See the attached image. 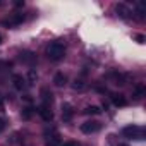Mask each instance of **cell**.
Returning <instances> with one entry per match:
<instances>
[{"mask_svg": "<svg viewBox=\"0 0 146 146\" xmlns=\"http://www.w3.org/2000/svg\"><path fill=\"white\" fill-rule=\"evenodd\" d=\"M46 55L50 60L57 62V60H62L64 55H65V43L62 41H53L46 46Z\"/></svg>", "mask_w": 146, "mask_h": 146, "instance_id": "6da1fadb", "label": "cell"}, {"mask_svg": "<svg viewBox=\"0 0 146 146\" xmlns=\"http://www.w3.org/2000/svg\"><path fill=\"white\" fill-rule=\"evenodd\" d=\"M122 134H124L125 137H129V139H144L146 131H144V127L132 124V125H125V127L122 129Z\"/></svg>", "mask_w": 146, "mask_h": 146, "instance_id": "7a4b0ae2", "label": "cell"}, {"mask_svg": "<svg viewBox=\"0 0 146 146\" xmlns=\"http://www.w3.org/2000/svg\"><path fill=\"white\" fill-rule=\"evenodd\" d=\"M36 112L40 113V117H41L45 122H52V120H53V112H52L50 105H46V103H41V105L36 108Z\"/></svg>", "mask_w": 146, "mask_h": 146, "instance_id": "3957f363", "label": "cell"}, {"mask_svg": "<svg viewBox=\"0 0 146 146\" xmlns=\"http://www.w3.org/2000/svg\"><path fill=\"white\" fill-rule=\"evenodd\" d=\"M100 129H102V124H100L98 120H88V122L81 124V131H83L84 134H93V132H96V131H100Z\"/></svg>", "mask_w": 146, "mask_h": 146, "instance_id": "277c9868", "label": "cell"}, {"mask_svg": "<svg viewBox=\"0 0 146 146\" xmlns=\"http://www.w3.org/2000/svg\"><path fill=\"white\" fill-rule=\"evenodd\" d=\"M108 78H110V79H112V83H113V84H117V86H124V84L127 83V79H129V76H127V74H124V72H117V70L110 72Z\"/></svg>", "mask_w": 146, "mask_h": 146, "instance_id": "5b68a950", "label": "cell"}, {"mask_svg": "<svg viewBox=\"0 0 146 146\" xmlns=\"http://www.w3.org/2000/svg\"><path fill=\"white\" fill-rule=\"evenodd\" d=\"M115 12H117V16L122 17V19H129L131 14H132L131 9H129L125 4H117V5H115Z\"/></svg>", "mask_w": 146, "mask_h": 146, "instance_id": "8992f818", "label": "cell"}, {"mask_svg": "<svg viewBox=\"0 0 146 146\" xmlns=\"http://www.w3.org/2000/svg\"><path fill=\"white\" fill-rule=\"evenodd\" d=\"M110 102H112L115 107H125V105H127L125 96L120 95V93H112V95H110Z\"/></svg>", "mask_w": 146, "mask_h": 146, "instance_id": "52a82bcc", "label": "cell"}, {"mask_svg": "<svg viewBox=\"0 0 146 146\" xmlns=\"http://www.w3.org/2000/svg\"><path fill=\"white\" fill-rule=\"evenodd\" d=\"M23 21H24V14L17 12V14H12V17H11V19L4 21V24H5V26H17V24H21Z\"/></svg>", "mask_w": 146, "mask_h": 146, "instance_id": "ba28073f", "label": "cell"}, {"mask_svg": "<svg viewBox=\"0 0 146 146\" xmlns=\"http://www.w3.org/2000/svg\"><path fill=\"white\" fill-rule=\"evenodd\" d=\"M12 83H14V88L19 90V91H23V90L26 88V79H24L21 74H14V76H12Z\"/></svg>", "mask_w": 146, "mask_h": 146, "instance_id": "9c48e42d", "label": "cell"}, {"mask_svg": "<svg viewBox=\"0 0 146 146\" xmlns=\"http://www.w3.org/2000/svg\"><path fill=\"white\" fill-rule=\"evenodd\" d=\"M72 115H74V110H72V107L69 103H62V119L65 122H69L72 119Z\"/></svg>", "mask_w": 146, "mask_h": 146, "instance_id": "30bf717a", "label": "cell"}, {"mask_svg": "<svg viewBox=\"0 0 146 146\" xmlns=\"http://www.w3.org/2000/svg\"><path fill=\"white\" fill-rule=\"evenodd\" d=\"M53 83H55V86L62 88V86H65V84H67V76L64 74V72H57L55 78H53Z\"/></svg>", "mask_w": 146, "mask_h": 146, "instance_id": "8fae6325", "label": "cell"}, {"mask_svg": "<svg viewBox=\"0 0 146 146\" xmlns=\"http://www.w3.org/2000/svg\"><path fill=\"white\" fill-rule=\"evenodd\" d=\"M144 93H146V86L141 83V84H137L134 90H132V96L137 100V98H141V96H144Z\"/></svg>", "mask_w": 146, "mask_h": 146, "instance_id": "7c38bea8", "label": "cell"}, {"mask_svg": "<svg viewBox=\"0 0 146 146\" xmlns=\"http://www.w3.org/2000/svg\"><path fill=\"white\" fill-rule=\"evenodd\" d=\"M41 98H43V103L50 105L52 100H53V95H52V91L48 88H41Z\"/></svg>", "mask_w": 146, "mask_h": 146, "instance_id": "4fadbf2b", "label": "cell"}, {"mask_svg": "<svg viewBox=\"0 0 146 146\" xmlns=\"http://www.w3.org/2000/svg\"><path fill=\"white\" fill-rule=\"evenodd\" d=\"M83 112H84L86 115H100V113H102L100 107H96V105H90V107H86Z\"/></svg>", "mask_w": 146, "mask_h": 146, "instance_id": "5bb4252c", "label": "cell"}, {"mask_svg": "<svg viewBox=\"0 0 146 146\" xmlns=\"http://www.w3.org/2000/svg\"><path fill=\"white\" fill-rule=\"evenodd\" d=\"M35 58H36V57H35L31 52H23V53H21V60H23V62L31 64V62H35Z\"/></svg>", "mask_w": 146, "mask_h": 146, "instance_id": "9a60e30c", "label": "cell"}, {"mask_svg": "<svg viewBox=\"0 0 146 146\" xmlns=\"http://www.w3.org/2000/svg\"><path fill=\"white\" fill-rule=\"evenodd\" d=\"M72 88L81 91V90H84V88H86V83H84L83 79H76V81H74V84H72Z\"/></svg>", "mask_w": 146, "mask_h": 146, "instance_id": "2e32d148", "label": "cell"}, {"mask_svg": "<svg viewBox=\"0 0 146 146\" xmlns=\"http://www.w3.org/2000/svg\"><path fill=\"white\" fill-rule=\"evenodd\" d=\"M46 146H62V143L58 137H50V139H46Z\"/></svg>", "mask_w": 146, "mask_h": 146, "instance_id": "e0dca14e", "label": "cell"}, {"mask_svg": "<svg viewBox=\"0 0 146 146\" xmlns=\"http://www.w3.org/2000/svg\"><path fill=\"white\" fill-rule=\"evenodd\" d=\"M21 115H23V119H31V115H33V108H31V107H26V108L21 112Z\"/></svg>", "mask_w": 146, "mask_h": 146, "instance_id": "ac0fdd59", "label": "cell"}, {"mask_svg": "<svg viewBox=\"0 0 146 146\" xmlns=\"http://www.w3.org/2000/svg\"><path fill=\"white\" fill-rule=\"evenodd\" d=\"M5 127H7V122H5V119H2V117H0V132H4V131H5Z\"/></svg>", "mask_w": 146, "mask_h": 146, "instance_id": "d6986e66", "label": "cell"}, {"mask_svg": "<svg viewBox=\"0 0 146 146\" xmlns=\"http://www.w3.org/2000/svg\"><path fill=\"white\" fill-rule=\"evenodd\" d=\"M134 40H136L137 43H144L146 38H144V35H134Z\"/></svg>", "mask_w": 146, "mask_h": 146, "instance_id": "ffe728a7", "label": "cell"}, {"mask_svg": "<svg viewBox=\"0 0 146 146\" xmlns=\"http://www.w3.org/2000/svg\"><path fill=\"white\" fill-rule=\"evenodd\" d=\"M28 78H29V81H31V83H33V81H35V79H36V72H35V70H33V69H31V70H29V74H28Z\"/></svg>", "mask_w": 146, "mask_h": 146, "instance_id": "44dd1931", "label": "cell"}, {"mask_svg": "<svg viewBox=\"0 0 146 146\" xmlns=\"http://www.w3.org/2000/svg\"><path fill=\"white\" fill-rule=\"evenodd\" d=\"M14 5H16V7H24V0H16Z\"/></svg>", "mask_w": 146, "mask_h": 146, "instance_id": "7402d4cb", "label": "cell"}, {"mask_svg": "<svg viewBox=\"0 0 146 146\" xmlns=\"http://www.w3.org/2000/svg\"><path fill=\"white\" fill-rule=\"evenodd\" d=\"M62 146H78L74 141H69V143H62Z\"/></svg>", "mask_w": 146, "mask_h": 146, "instance_id": "603a6c76", "label": "cell"}, {"mask_svg": "<svg viewBox=\"0 0 146 146\" xmlns=\"http://www.w3.org/2000/svg\"><path fill=\"white\" fill-rule=\"evenodd\" d=\"M5 110V105H4V100L0 98V112H4Z\"/></svg>", "mask_w": 146, "mask_h": 146, "instance_id": "cb8c5ba5", "label": "cell"}, {"mask_svg": "<svg viewBox=\"0 0 146 146\" xmlns=\"http://www.w3.org/2000/svg\"><path fill=\"white\" fill-rule=\"evenodd\" d=\"M2 41H4V38H2V35H0V43H2Z\"/></svg>", "mask_w": 146, "mask_h": 146, "instance_id": "d4e9b609", "label": "cell"}, {"mask_svg": "<svg viewBox=\"0 0 146 146\" xmlns=\"http://www.w3.org/2000/svg\"><path fill=\"white\" fill-rule=\"evenodd\" d=\"M119 146H127V144H119Z\"/></svg>", "mask_w": 146, "mask_h": 146, "instance_id": "484cf974", "label": "cell"}]
</instances>
